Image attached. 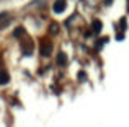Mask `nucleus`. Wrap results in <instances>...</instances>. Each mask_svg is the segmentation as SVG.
<instances>
[{"mask_svg": "<svg viewBox=\"0 0 129 127\" xmlns=\"http://www.w3.org/2000/svg\"><path fill=\"white\" fill-rule=\"evenodd\" d=\"M116 39H118V41H123V39H124V34H121V33H119V34L116 36Z\"/></svg>", "mask_w": 129, "mask_h": 127, "instance_id": "12", "label": "nucleus"}, {"mask_svg": "<svg viewBox=\"0 0 129 127\" xmlns=\"http://www.w3.org/2000/svg\"><path fill=\"white\" fill-rule=\"evenodd\" d=\"M49 31L56 34V33L59 31V25H57V23H51V26H49Z\"/></svg>", "mask_w": 129, "mask_h": 127, "instance_id": "8", "label": "nucleus"}, {"mask_svg": "<svg viewBox=\"0 0 129 127\" xmlns=\"http://www.w3.org/2000/svg\"><path fill=\"white\" fill-rule=\"evenodd\" d=\"M10 82V77L5 70H0V85H7Z\"/></svg>", "mask_w": 129, "mask_h": 127, "instance_id": "5", "label": "nucleus"}, {"mask_svg": "<svg viewBox=\"0 0 129 127\" xmlns=\"http://www.w3.org/2000/svg\"><path fill=\"white\" fill-rule=\"evenodd\" d=\"M23 34H25V28H21V26H18V28L13 31V36H15V38H21Z\"/></svg>", "mask_w": 129, "mask_h": 127, "instance_id": "7", "label": "nucleus"}, {"mask_svg": "<svg viewBox=\"0 0 129 127\" xmlns=\"http://www.w3.org/2000/svg\"><path fill=\"white\" fill-rule=\"evenodd\" d=\"M85 78H87L85 72H79V80H80V82H85Z\"/></svg>", "mask_w": 129, "mask_h": 127, "instance_id": "10", "label": "nucleus"}, {"mask_svg": "<svg viewBox=\"0 0 129 127\" xmlns=\"http://www.w3.org/2000/svg\"><path fill=\"white\" fill-rule=\"evenodd\" d=\"M105 2V5H111V3H113V0H103Z\"/></svg>", "mask_w": 129, "mask_h": 127, "instance_id": "13", "label": "nucleus"}, {"mask_svg": "<svg viewBox=\"0 0 129 127\" xmlns=\"http://www.w3.org/2000/svg\"><path fill=\"white\" fill-rule=\"evenodd\" d=\"M127 23H126V18H121V29H126Z\"/></svg>", "mask_w": 129, "mask_h": 127, "instance_id": "11", "label": "nucleus"}, {"mask_svg": "<svg viewBox=\"0 0 129 127\" xmlns=\"http://www.w3.org/2000/svg\"><path fill=\"white\" fill-rule=\"evenodd\" d=\"M21 49H23V55H31V52H33V42L28 39V42H23Z\"/></svg>", "mask_w": 129, "mask_h": 127, "instance_id": "4", "label": "nucleus"}, {"mask_svg": "<svg viewBox=\"0 0 129 127\" xmlns=\"http://www.w3.org/2000/svg\"><path fill=\"white\" fill-rule=\"evenodd\" d=\"M0 62H2V54H0Z\"/></svg>", "mask_w": 129, "mask_h": 127, "instance_id": "14", "label": "nucleus"}, {"mask_svg": "<svg viewBox=\"0 0 129 127\" xmlns=\"http://www.w3.org/2000/svg\"><path fill=\"white\" fill-rule=\"evenodd\" d=\"M57 64H59V65H66L67 64V55L64 54V52H59V54H57Z\"/></svg>", "mask_w": 129, "mask_h": 127, "instance_id": "6", "label": "nucleus"}, {"mask_svg": "<svg viewBox=\"0 0 129 127\" xmlns=\"http://www.w3.org/2000/svg\"><path fill=\"white\" fill-rule=\"evenodd\" d=\"M39 52H41L44 57H49V55H51V52H52V44H51L49 39H43V41H41Z\"/></svg>", "mask_w": 129, "mask_h": 127, "instance_id": "1", "label": "nucleus"}, {"mask_svg": "<svg viewBox=\"0 0 129 127\" xmlns=\"http://www.w3.org/2000/svg\"><path fill=\"white\" fill-rule=\"evenodd\" d=\"M106 42H108V38H101L100 41L96 42V49H101V47H103V44H106Z\"/></svg>", "mask_w": 129, "mask_h": 127, "instance_id": "9", "label": "nucleus"}, {"mask_svg": "<svg viewBox=\"0 0 129 127\" xmlns=\"http://www.w3.org/2000/svg\"><path fill=\"white\" fill-rule=\"evenodd\" d=\"M101 29H103V23H101L100 20H93V21H91V33H93V34H100Z\"/></svg>", "mask_w": 129, "mask_h": 127, "instance_id": "3", "label": "nucleus"}, {"mask_svg": "<svg viewBox=\"0 0 129 127\" xmlns=\"http://www.w3.org/2000/svg\"><path fill=\"white\" fill-rule=\"evenodd\" d=\"M66 7H67V2H66V0H57V2H54L52 10L56 13H62L64 10H66Z\"/></svg>", "mask_w": 129, "mask_h": 127, "instance_id": "2", "label": "nucleus"}]
</instances>
